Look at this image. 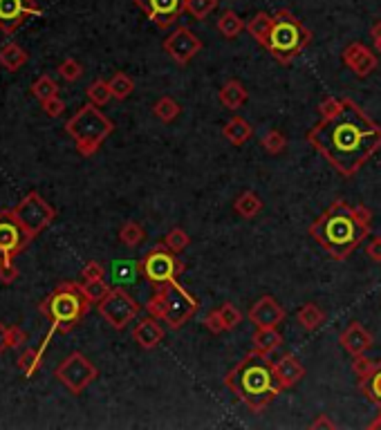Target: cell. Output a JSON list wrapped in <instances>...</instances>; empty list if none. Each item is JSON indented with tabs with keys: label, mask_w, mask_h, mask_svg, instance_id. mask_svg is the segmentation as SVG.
Segmentation results:
<instances>
[{
	"label": "cell",
	"mask_w": 381,
	"mask_h": 430,
	"mask_svg": "<svg viewBox=\"0 0 381 430\" xmlns=\"http://www.w3.org/2000/svg\"><path fill=\"white\" fill-rule=\"evenodd\" d=\"M307 141L337 173L352 177L381 148V126L352 99H341L335 115L321 117Z\"/></svg>",
	"instance_id": "6da1fadb"
},
{
	"label": "cell",
	"mask_w": 381,
	"mask_h": 430,
	"mask_svg": "<svg viewBox=\"0 0 381 430\" xmlns=\"http://www.w3.org/2000/svg\"><path fill=\"white\" fill-rule=\"evenodd\" d=\"M370 229L373 213L363 204L337 200L312 222L310 236L325 251L327 258L346 260L370 236Z\"/></svg>",
	"instance_id": "7a4b0ae2"
},
{
	"label": "cell",
	"mask_w": 381,
	"mask_h": 430,
	"mask_svg": "<svg viewBox=\"0 0 381 430\" xmlns=\"http://www.w3.org/2000/svg\"><path fill=\"white\" fill-rule=\"evenodd\" d=\"M225 386L254 412L265 410L282 392L274 372V361H269V354L256 350L231 367L225 377Z\"/></svg>",
	"instance_id": "3957f363"
},
{
	"label": "cell",
	"mask_w": 381,
	"mask_h": 430,
	"mask_svg": "<svg viewBox=\"0 0 381 430\" xmlns=\"http://www.w3.org/2000/svg\"><path fill=\"white\" fill-rule=\"evenodd\" d=\"M198 298L184 289L177 280L166 282V285H157L155 293L146 303V312L159 318L170 329H180L189 318L198 312Z\"/></svg>",
	"instance_id": "277c9868"
},
{
	"label": "cell",
	"mask_w": 381,
	"mask_h": 430,
	"mask_svg": "<svg viewBox=\"0 0 381 430\" xmlns=\"http://www.w3.org/2000/svg\"><path fill=\"white\" fill-rule=\"evenodd\" d=\"M312 41V32L303 25V20L287 9H280L274 14V25L269 32V41L265 50L272 52V56L282 65H289Z\"/></svg>",
	"instance_id": "5b68a950"
},
{
	"label": "cell",
	"mask_w": 381,
	"mask_h": 430,
	"mask_svg": "<svg viewBox=\"0 0 381 430\" xmlns=\"http://www.w3.org/2000/svg\"><path fill=\"white\" fill-rule=\"evenodd\" d=\"M65 130H68L70 137L75 139L77 151L83 157H90V155H94L96 151H99L101 144L110 137V134H113L115 124L101 113L99 106L85 103L83 108L77 110V115L65 124Z\"/></svg>",
	"instance_id": "8992f818"
},
{
	"label": "cell",
	"mask_w": 381,
	"mask_h": 430,
	"mask_svg": "<svg viewBox=\"0 0 381 430\" xmlns=\"http://www.w3.org/2000/svg\"><path fill=\"white\" fill-rule=\"evenodd\" d=\"M92 301L85 296L83 285L77 282H63L58 285L52 296L47 298L41 307V312L52 318V327L56 331H70L81 318L88 314Z\"/></svg>",
	"instance_id": "52a82bcc"
},
{
	"label": "cell",
	"mask_w": 381,
	"mask_h": 430,
	"mask_svg": "<svg viewBox=\"0 0 381 430\" xmlns=\"http://www.w3.org/2000/svg\"><path fill=\"white\" fill-rule=\"evenodd\" d=\"M139 269H142V276L157 287V285H166V282H173L184 269V263L177 258V253L166 249L164 244H157V247H153L142 258Z\"/></svg>",
	"instance_id": "ba28073f"
},
{
	"label": "cell",
	"mask_w": 381,
	"mask_h": 430,
	"mask_svg": "<svg viewBox=\"0 0 381 430\" xmlns=\"http://www.w3.org/2000/svg\"><path fill=\"white\" fill-rule=\"evenodd\" d=\"M101 318L115 329H124L128 323H132L137 314L142 312L139 303L135 301L126 289H110L104 301L96 303Z\"/></svg>",
	"instance_id": "9c48e42d"
},
{
	"label": "cell",
	"mask_w": 381,
	"mask_h": 430,
	"mask_svg": "<svg viewBox=\"0 0 381 430\" xmlns=\"http://www.w3.org/2000/svg\"><path fill=\"white\" fill-rule=\"evenodd\" d=\"M14 217L18 220V225L25 229V233L30 238H36L43 229L50 227V222L56 217L54 208L47 204V200H43L39 193L32 191L30 195H25L14 208Z\"/></svg>",
	"instance_id": "30bf717a"
},
{
	"label": "cell",
	"mask_w": 381,
	"mask_h": 430,
	"mask_svg": "<svg viewBox=\"0 0 381 430\" xmlns=\"http://www.w3.org/2000/svg\"><path fill=\"white\" fill-rule=\"evenodd\" d=\"M56 379L63 384L72 395H81L92 381L99 374V370L94 367V363L83 356L81 352H72L65 361H61V365L54 370Z\"/></svg>",
	"instance_id": "8fae6325"
},
{
	"label": "cell",
	"mask_w": 381,
	"mask_h": 430,
	"mask_svg": "<svg viewBox=\"0 0 381 430\" xmlns=\"http://www.w3.org/2000/svg\"><path fill=\"white\" fill-rule=\"evenodd\" d=\"M149 20H153V25L159 30L173 27L180 20V16L187 11V0H135Z\"/></svg>",
	"instance_id": "7c38bea8"
},
{
	"label": "cell",
	"mask_w": 381,
	"mask_h": 430,
	"mask_svg": "<svg viewBox=\"0 0 381 430\" xmlns=\"http://www.w3.org/2000/svg\"><path fill=\"white\" fill-rule=\"evenodd\" d=\"M30 236L18 225V220L14 217V211H3L0 213V258H14L30 244Z\"/></svg>",
	"instance_id": "4fadbf2b"
},
{
	"label": "cell",
	"mask_w": 381,
	"mask_h": 430,
	"mask_svg": "<svg viewBox=\"0 0 381 430\" xmlns=\"http://www.w3.org/2000/svg\"><path fill=\"white\" fill-rule=\"evenodd\" d=\"M202 41L189 27H175L164 39V52L180 65H189L195 54H200Z\"/></svg>",
	"instance_id": "5bb4252c"
},
{
	"label": "cell",
	"mask_w": 381,
	"mask_h": 430,
	"mask_svg": "<svg viewBox=\"0 0 381 430\" xmlns=\"http://www.w3.org/2000/svg\"><path fill=\"white\" fill-rule=\"evenodd\" d=\"M41 7L34 0H0V32L14 34L32 16H41Z\"/></svg>",
	"instance_id": "9a60e30c"
},
{
	"label": "cell",
	"mask_w": 381,
	"mask_h": 430,
	"mask_svg": "<svg viewBox=\"0 0 381 430\" xmlns=\"http://www.w3.org/2000/svg\"><path fill=\"white\" fill-rule=\"evenodd\" d=\"M341 58H343V63H346L359 79L370 77L373 72L377 70V65H379L377 52H373L370 47H366V45L359 43V41L350 43L346 50H343Z\"/></svg>",
	"instance_id": "2e32d148"
},
{
	"label": "cell",
	"mask_w": 381,
	"mask_h": 430,
	"mask_svg": "<svg viewBox=\"0 0 381 430\" xmlns=\"http://www.w3.org/2000/svg\"><path fill=\"white\" fill-rule=\"evenodd\" d=\"M247 318L256 327H278L285 321V310H282V305L274 296L267 293V296H261L251 305Z\"/></svg>",
	"instance_id": "e0dca14e"
},
{
	"label": "cell",
	"mask_w": 381,
	"mask_h": 430,
	"mask_svg": "<svg viewBox=\"0 0 381 430\" xmlns=\"http://www.w3.org/2000/svg\"><path fill=\"white\" fill-rule=\"evenodd\" d=\"M164 336H166V329H164L162 323H159V318H155V316L142 318V321L132 329L135 343H137V346L144 348V350H155L159 343L164 341Z\"/></svg>",
	"instance_id": "ac0fdd59"
},
{
	"label": "cell",
	"mask_w": 381,
	"mask_h": 430,
	"mask_svg": "<svg viewBox=\"0 0 381 430\" xmlns=\"http://www.w3.org/2000/svg\"><path fill=\"white\" fill-rule=\"evenodd\" d=\"M339 341H341L343 350H346L348 354H352V356L366 354L368 350L373 348V334L356 321H352L346 329H343V334H341Z\"/></svg>",
	"instance_id": "d6986e66"
},
{
	"label": "cell",
	"mask_w": 381,
	"mask_h": 430,
	"mask_svg": "<svg viewBox=\"0 0 381 430\" xmlns=\"http://www.w3.org/2000/svg\"><path fill=\"white\" fill-rule=\"evenodd\" d=\"M274 372H276V379L282 390L287 388H294L299 384V381L305 377V367L301 365V361L296 359L294 354H282L280 359L274 361Z\"/></svg>",
	"instance_id": "ffe728a7"
},
{
	"label": "cell",
	"mask_w": 381,
	"mask_h": 430,
	"mask_svg": "<svg viewBox=\"0 0 381 430\" xmlns=\"http://www.w3.org/2000/svg\"><path fill=\"white\" fill-rule=\"evenodd\" d=\"M218 99H220V103H223L225 108L238 110V108H242L244 103H247L249 92H247V88H244V85H242L238 79H229V81L223 85V90H220Z\"/></svg>",
	"instance_id": "44dd1931"
},
{
	"label": "cell",
	"mask_w": 381,
	"mask_h": 430,
	"mask_svg": "<svg viewBox=\"0 0 381 430\" xmlns=\"http://www.w3.org/2000/svg\"><path fill=\"white\" fill-rule=\"evenodd\" d=\"M251 343H254L256 352L272 354L274 350H278L282 346V336H280V331L276 327H256Z\"/></svg>",
	"instance_id": "7402d4cb"
},
{
	"label": "cell",
	"mask_w": 381,
	"mask_h": 430,
	"mask_svg": "<svg viewBox=\"0 0 381 430\" xmlns=\"http://www.w3.org/2000/svg\"><path fill=\"white\" fill-rule=\"evenodd\" d=\"M223 134L233 146H242V144H247L251 139L254 126L249 124L247 119H242V117H231L225 124V128H223Z\"/></svg>",
	"instance_id": "603a6c76"
},
{
	"label": "cell",
	"mask_w": 381,
	"mask_h": 430,
	"mask_svg": "<svg viewBox=\"0 0 381 430\" xmlns=\"http://www.w3.org/2000/svg\"><path fill=\"white\" fill-rule=\"evenodd\" d=\"M233 211H236V213H238L240 217H244V220H254L258 213L263 211V200L258 198V193L244 191V193L238 195L236 202H233Z\"/></svg>",
	"instance_id": "cb8c5ba5"
},
{
	"label": "cell",
	"mask_w": 381,
	"mask_h": 430,
	"mask_svg": "<svg viewBox=\"0 0 381 430\" xmlns=\"http://www.w3.org/2000/svg\"><path fill=\"white\" fill-rule=\"evenodd\" d=\"M272 25H274V16L265 14V11H258V14L247 23V32L251 39L258 43V45H267L269 41V32H272Z\"/></svg>",
	"instance_id": "d4e9b609"
},
{
	"label": "cell",
	"mask_w": 381,
	"mask_h": 430,
	"mask_svg": "<svg viewBox=\"0 0 381 430\" xmlns=\"http://www.w3.org/2000/svg\"><path fill=\"white\" fill-rule=\"evenodd\" d=\"M296 321H299V325H301L305 331H314V329H318V327L323 325L325 312H323L316 303H305L301 310H299V314H296Z\"/></svg>",
	"instance_id": "484cf974"
},
{
	"label": "cell",
	"mask_w": 381,
	"mask_h": 430,
	"mask_svg": "<svg viewBox=\"0 0 381 430\" xmlns=\"http://www.w3.org/2000/svg\"><path fill=\"white\" fill-rule=\"evenodd\" d=\"M247 30V23H244L236 11L233 9H227L223 16L218 18V32L225 36V39H238V36Z\"/></svg>",
	"instance_id": "4316f807"
},
{
	"label": "cell",
	"mask_w": 381,
	"mask_h": 430,
	"mask_svg": "<svg viewBox=\"0 0 381 430\" xmlns=\"http://www.w3.org/2000/svg\"><path fill=\"white\" fill-rule=\"evenodd\" d=\"M0 63H3L7 70L16 72L27 63V52L16 43H5L3 47H0Z\"/></svg>",
	"instance_id": "83f0119b"
},
{
	"label": "cell",
	"mask_w": 381,
	"mask_h": 430,
	"mask_svg": "<svg viewBox=\"0 0 381 430\" xmlns=\"http://www.w3.org/2000/svg\"><path fill=\"white\" fill-rule=\"evenodd\" d=\"M108 85H110V92H113V99H119V101L128 99L135 90V81L126 75V72H115L113 79L108 81Z\"/></svg>",
	"instance_id": "f1b7e54d"
},
{
	"label": "cell",
	"mask_w": 381,
	"mask_h": 430,
	"mask_svg": "<svg viewBox=\"0 0 381 430\" xmlns=\"http://www.w3.org/2000/svg\"><path fill=\"white\" fill-rule=\"evenodd\" d=\"M153 113L159 121H164V124H170V121H175L182 113V106L173 99V96H162L155 106H153Z\"/></svg>",
	"instance_id": "f546056e"
},
{
	"label": "cell",
	"mask_w": 381,
	"mask_h": 430,
	"mask_svg": "<svg viewBox=\"0 0 381 430\" xmlns=\"http://www.w3.org/2000/svg\"><path fill=\"white\" fill-rule=\"evenodd\" d=\"M359 390L373 403L381 405V363L373 374H368L366 379H359Z\"/></svg>",
	"instance_id": "4dcf8cb0"
},
{
	"label": "cell",
	"mask_w": 381,
	"mask_h": 430,
	"mask_svg": "<svg viewBox=\"0 0 381 430\" xmlns=\"http://www.w3.org/2000/svg\"><path fill=\"white\" fill-rule=\"evenodd\" d=\"M218 318H220V323H223V329L225 331H231V329H236L240 323H242V314L240 310L233 303H223L216 310Z\"/></svg>",
	"instance_id": "1f68e13d"
},
{
	"label": "cell",
	"mask_w": 381,
	"mask_h": 430,
	"mask_svg": "<svg viewBox=\"0 0 381 430\" xmlns=\"http://www.w3.org/2000/svg\"><path fill=\"white\" fill-rule=\"evenodd\" d=\"M162 244H164L166 249L173 251V253H182V251L191 244V238H189V233L184 231V229L175 227V229H170V231L166 233L164 240H162Z\"/></svg>",
	"instance_id": "d6a6232c"
},
{
	"label": "cell",
	"mask_w": 381,
	"mask_h": 430,
	"mask_svg": "<svg viewBox=\"0 0 381 430\" xmlns=\"http://www.w3.org/2000/svg\"><path fill=\"white\" fill-rule=\"evenodd\" d=\"M85 92H88V99H90V103H94V106H106L110 99H113V92H110L108 81H101V79L92 81Z\"/></svg>",
	"instance_id": "836d02e7"
},
{
	"label": "cell",
	"mask_w": 381,
	"mask_h": 430,
	"mask_svg": "<svg viewBox=\"0 0 381 430\" xmlns=\"http://www.w3.org/2000/svg\"><path fill=\"white\" fill-rule=\"evenodd\" d=\"M146 238V231L137 222H126L119 231V240L126 244V247H139Z\"/></svg>",
	"instance_id": "e575fe53"
},
{
	"label": "cell",
	"mask_w": 381,
	"mask_h": 430,
	"mask_svg": "<svg viewBox=\"0 0 381 430\" xmlns=\"http://www.w3.org/2000/svg\"><path fill=\"white\" fill-rule=\"evenodd\" d=\"M32 92L39 101H47V99H52V96H56L58 85L50 77H39L32 83Z\"/></svg>",
	"instance_id": "d590c367"
},
{
	"label": "cell",
	"mask_w": 381,
	"mask_h": 430,
	"mask_svg": "<svg viewBox=\"0 0 381 430\" xmlns=\"http://www.w3.org/2000/svg\"><path fill=\"white\" fill-rule=\"evenodd\" d=\"M261 146L265 148V153L278 155V153L285 151L287 141H285V137H282L280 130H267V132L263 134V139H261Z\"/></svg>",
	"instance_id": "8d00e7d4"
},
{
	"label": "cell",
	"mask_w": 381,
	"mask_h": 430,
	"mask_svg": "<svg viewBox=\"0 0 381 430\" xmlns=\"http://www.w3.org/2000/svg\"><path fill=\"white\" fill-rule=\"evenodd\" d=\"M113 289L108 285V282L104 278H96V280H85V285H83V291H85V296H88L92 303H99L104 301L106 293Z\"/></svg>",
	"instance_id": "74e56055"
},
{
	"label": "cell",
	"mask_w": 381,
	"mask_h": 430,
	"mask_svg": "<svg viewBox=\"0 0 381 430\" xmlns=\"http://www.w3.org/2000/svg\"><path fill=\"white\" fill-rule=\"evenodd\" d=\"M218 0H187V11L198 20H204L216 9Z\"/></svg>",
	"instance_id": "f35d334b"
},
{
	"label": "cell",
	"mask_w": 381,
	"mask_h": 430,
	"mask_svg": "<svg viewBox=\"0 0 381 430\" xmlns=\"http://www.w3.org/2000/svg\"><path fill=\"white\" fill-rule=\"evenodd\" d=\"M137 274H142V269L135 263H115L113 265V276L117 282H132L137 278Z\"/></svg>",
	"instance_id": "ab89813d"
},
{
	"label": "cell",
	"mask_w": 381,
	"mask_h": 430,
	"mask_svg": "<svg viewBox=\"0 0 381 430\" xmlns=\"http://www.w3.org/2000/svg\"><path fill=\"white\" fill-rule=\"evenodd\" d=\"M379 363H381V361H379ZM379 363H377V361H373V359H368L366 354H359V356H354V361H352V370H354L356 379H366L368 374H373V372L377 370Z\"/></svg>",
	"instance_id": "60d3db41"
},
{
	"label": "cell",
	"mask_w": 381,
	"mask_h": 430,
	"mask_svg": "<svg viewBox=\"0 0 381 430\" xmlns=\"http://www.w3.org/2000/svg\"><path fill=\"white\" fill-rule=\"evenodd\" d=\"M58 75L63 77L65 81H77L83 75V68L77 58H65L63 63L58 65Z\"/></svg>",
	"instance_id": "b9f144b4"
},
{
	"label": "cell",
	"mask_w": 381,
	"mask_h": 430,
	"mask_svg": "<svg viewBox=\"0 0 381 430\" xmlns=\"http://www.w3.org/2000/svg\"><path fill=\"white\" fill-rule=\"evenodd\" d=\"M18 278V269L9 258H0V280L3 282H14Z\"/></svg>",
	"instance_id": "7bdbcfd3"
},
{
	"label": "cell",
	"mask_w": 381,
	"mask_h": 430,
	"mask_svg": "<svg viewBox=\"0 0 381 430\" xmlns=\"http://www.w3.org/2000/svg\"><path fill=\"white\" fill-rule=\"evenodd\" d=\"M106 276V269L101 263H96V260H90L88 265L83 267V278L85 280H96V278H104Z\"/></svg>",
	"instance_id": "ee69618b"
},
{
	"label": "cell",
	"mask_w": 381,
	"mask_h": 430,
	"mask_svg": "<svg viewBox=\"0 0 381 430\" xmlns=\"http://www.w3.org/2000/svg\"><path fill=\"white\" fill-rule=\"evenodd\" d=\"M41 103H43V110H45V115H47V117H58V115L65 110V103L61 101L58 96H52V99L41 101Z\"/></svg>",
	"instance_id": "f6af8a7d"
},
{
	"label": "cell",
	"mask_w": 381,
	"mask_h": 430,
	"mask_svg": "<svg viewBox=\"0 0 381 430\" xmlns=\"http://www.w3.org/2000/svg\"><path fill=\"white\" fill-rule=\"evenodd\" d=\"M366 253H368V258H370L373 263H379V265H381V236H375L370 242H368Z\"/></svg>",
	"instance_id": "bcb514c9"
},
{
	"label": "cell",
	"mask_w": 381,
	"mask_h": 430,
	"mask_svg": "<svg viewBox=\"0 0 381 430\" xmlns=\"http://www.w3.org/2000/svg\"><path fill=\"white\" fill-rule=\"evenodd\" d=\"M204 325H206V329L208 331H213V334H223V323H220V318H218V314H216V310H211L208 312L206 316H204Z\"/></svg>",
	"instance_id": "7dc6e473"
},
{
	"label": "cell",
	"mask_w": 381,
	"mask_h": 430,
	"mask_svg": "<svg viewBox=\"0 0 381 430\" xmlns=\"http://www.w3.org/2000/svg\"><path fill=\"white\" fill-rule=\"evenodd\" d=\"M370 36H373V43H375V52L381 56V18H377L370 27Z\"/></svg>",
	"instance_id": "c3c4849f"
},
{
	"label": "cell",
	"mask_w": 381,
	"mask_h": 430,
	"mask_svg": "<svg viewBox=\"0 0 381 430\" xmlns=\"http://www.w3.org/2000/svg\"><path fill=\"white\" fill-rule=\"evenodd\" d=\"M25 343V334L18 327H9V348H18Z\"/></svg>",
	"instance_id": "681fc988"
},
{
	"label": "cell",
	"mask_w": 381,
	"mask_h": 430,
	"mask_svg": "<svg viewBox=\"0 0 381 430\" xmlns=\"http://www.w3.org/2000/svg\"><path fill=\"white\" fill-rule=\"evenodd\" d=\"M310 428H337L335 426V422L330 419V417H325V415H318V419H314L312 424H310Z\"/></svg>",
	"instance_id": "f907efd6"
},
{
	"label": "cell",
	"mask_w": 381,
	"mask_h": 430,
	"mask_svg": "<svg viewBox=\"0 0 381 430\" xmlns=\"http://www.w3.org/2000/svg\"><path fill=\"white\" fill-rule=\"evenodd\" d=\"M9 348V327L0 323V354Z\"/></svg>",
	"instance_id": "816d5d0a"
},
{
	"label": "cell",
	"mask_w": 381,
	"mask_h": 430,
	"mask_svg": "<svg viewBox=\"0 0 381 430\" xmlns=\"http://www.w3.org/2000/svg\"><path fill=\"white\" fill-rule=\"evenodd\" d=\"M368 428H370V430H377V428H379V430H381V412L377 415V419H375V422L368 424Z\"/></svg>",
	"instance_id": "f5cc1de1"
}]
</instances>
